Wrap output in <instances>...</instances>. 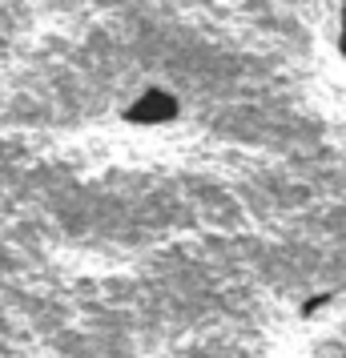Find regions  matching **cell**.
Wrapping results in <instances>:
<instances>
[{
	"label": "cell",
	"instance_id": "obj_1",
	"mask_svg": "<svg viewBox=\"0 0 346 358\" xmlns=\"http://www.w3.org/2000/svg\"><path fill=\"white\" fill-rule=\"evenodd\" d=\"M182 117V101L173 97L169 89H145L141 97H133L125 109H121V121L125 125H137V129H161V125H173Z\"/></svg>",
	"mask_w": 346,
	"mask_h": 358
},
{
	"label": "cell",
	"instance_id": "obj_2",
	"mask_svg": "<svg viewBox=\"0 0 346 358\" xmlns=\"http://www.w3.org/2000/svg\"><path fill=\"white\" fill-rule=\"evenodd\" d=\"M334 52L346 65V0H338V20H334Z\"/></svg>",
	"mask_w": 346,
	"mask_h": 358
},
{
	"label": "cell",
	"instance_id": "obj_3",
	"mask_svg": "<svg viewBox=\"0 0 346 358\" xmlns=\"http://www.w3.org/2000/svg\"><path fill=\"white\" fill-rule=\"evenodd\" d=\"M330 302H334V290H326V294H310V298H306V302H302V318H306V322H310L314 314H318V310H326Z\"/></svg>",
	"mask_w": 346,
	"mask_h": 358
}]
</instances>
